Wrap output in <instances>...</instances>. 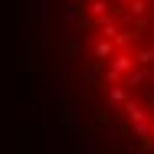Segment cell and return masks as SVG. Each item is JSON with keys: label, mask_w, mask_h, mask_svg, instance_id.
Masks as SVG:
<instances>
[{"label": "cell", "mask_w": 154, "mask_h": 154, "mask_svg": "<svg viewBox=\"0 0 154 154\" xmlns=\"http://www.w3.org/2000/svg\"><path fill=\"white\" fill-rule=\"evenodd\" d=\"M33 39L79 118L154 154V0H33Z\"/></svg>", "instance_id": "6da1fadb"}]
</instances>
